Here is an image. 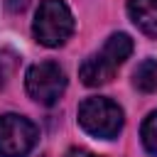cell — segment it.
Masks as SVG:
<instances>
[{
    "instance_id": "cell-1",
    "label": "cell",
    "mask_w": 157,
    "mask_h": 157,
    "mask_svg": "<svg viewBox=\"0 0 157 157\" xmlns=\"http://www.w3.org/2000/svg\"><path fill=\"white\" fill-rule=\"evenodd\" d=\"M132 54V39L123 32L118 34H110L108 42L103 44V49L98 54H91L81 69H78V76L86 86H101V83H108L113 78V74L118 71V66Z\"/></svg>"
},
{
    "instance_id": "cell-2",
    "label": "cell",
    "mask_w": 157,
    "mask_h": 157,
    "mask_svg": "<svg viewBox=\"0 0 157 157\" xmlns=\"http://www.w3.org/2000/svg\"><path fill=\"white\" fill-rule=\"evenodd\" d=\"M34 39L44 47H59L64 44L74 32V15L66 7L64 0H42L34 25H32Z\"/></svg>"
},
{
    "instance_id": "cell-3",
    "label": "cell",
    "mask_w": 157,
    "mask_h": 157,
    "mask_svg": "<svg viewBox=\"0 0 157 157\" xmlns=\"http://www.w3.org/2000/svg\"><path fill=\"white\" fill-rule=\"evenodd\" d=\"M78 123L88 135L110 140L123 128V110L110 98H86L78 105Z\"/></svg>"
},
{
    "instance_id": "cell-4",
    "label": "cell",
    "mask_w": 157,
    "mask_h": 157,
    "mask_svg": "<svg viewBox=\"0 0 157 157\" xmlns=\"http://www.w3.org/2000/svg\"><path fill=\"white\" fill-rule=\"evenodd\" d=\"M25 86L27 93L42 103V105H52L61 98L64 88H66V76L64 69L54 61H39L34 66H29L27 76H25Z\"/></svg>"
},
{
    "instance_id": "cell-5",
    "label": "cell",
    "mask_w": 157,
    "mask_h": 157,
    "mask_svg": "<svg viewBox=\"0 0 157 157\" xmlns=\"http://www.w3.org/2000/svg\"><path fill=\"white\" fill-rule=\"evenodd\" d=\"M37 142V128L32 120L5 113L0 115V157H25Z\"/></svg>"
},
{
    "instance_id": "cell-6",
    "label": "cell",
    "mask_w": 157,
    "mask_h": 157,
    "mask_svg": "<svg viewBox=\"0 0 157 157\" xmlns=\"http://www.w3.org/2000/svg\"><path fill=\"white\" fill-rule=\"evenodd\" d=\"M130 20L150 37H157V0H130Z\"/></svg>"
},
{
    "instance_id": "cell-7",
    "label": "cell",
    "mask_w": 157,
    "mask_h": 157,
    "mask_svg": "<svg viewBox=\"0 0 157 157\" xmlns=\"http://www.w3.org/2000/svg\"><path fill=\"white\" fill-rule=\"evenodd\" d=\"M132 83H135L137 91H142V93H152V91L157 88V61H155V59H145V61L135 69V74H132Z\"/></svg>"
},
{
    "instance_id": "cell-8",
    "label": "cell",
    "mask_w": 157,
    "mask_h": 157,
    "mask_svg": "<svg viewBox=\"0 0 157 157\" xmlns=\"http://www.w3.org/2000/svg\"><path fill=\"white\" fill-rule=\"evenodd\" d=\"M140 135H142V145H145V150H147L150 155L157 157V110L150 113V115L145 118Z\"/></svg>"
},
{
    "instance_id": "cell-9",
    "label": "cell",
    "mask_w": 157,
    "mask_h": 157,
    "mask_svg": "<svg viewBox=\"0 0 157 157\" xmlns=\"http://www.w3.org/2000/svg\"><path fill=\"white\" fill-rule=\"evenodd\" d=\"M66 157H98V155H93V152H88V150H81V147H74V150L66 152Z\"/></svg>"
},
{
    "instance_id": "cell-10",
    "label": "cell",
    "mask_w": 157,
    "mask_h": 157,
    "mask_svg": "<svg viewBox=\"0 0 157 157\" xmlns=\"http://www.w3.org/2000/svg\"><path fill=\"white\" fill-rule=\"evenodd\" d=\"M7 5H10V7H12V10H22V7H25V5H27V0H10V2H7Z\"/></svg>"
}]
</instances>
